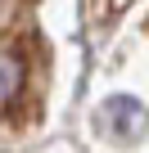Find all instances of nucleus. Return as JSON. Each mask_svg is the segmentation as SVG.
I'll use <instances>...</instances> for the list:
<instances>
[{
	"instance_id": "2",
	"label": "nucleus",
	"mask_w": 149,
	"mask_h": 153,
	"mask_svg": "<svg viewBox=\"0 0 149 153\" xmlns=\"http://www.w3.org/2000/svg\"><path fill=\"white\" fill-rule=\"evenodd\" d=\"M23 81H27V72L18 68V59H0V108H9L23 95Z\"/></svg>"
},
{
	"instance_id": "3",
	"label": "nucleus",
	"mask_w": 149,
	"mask_h": 153,
	"mask_svg": "<svg viewBox=\"0 0 149 153\" xmlns=\"http://www.w3.org/2000/svg\"><path fill=\"white\" fill-rule=\"evenodd\" d=\"M127 5H136V0H104V14H122Z\"/></svg>"
},
{
	"instance_id": "1",
	"label": "nucleus",
	"mask_w": 149,
	"mask_h": 153,
	"mask_svg": "<svg viewBox=\"0 0 149 153\" xmlns=\"http://www.w3.org/2000/svg\"><path fill=\"white\" fill-rule=\"evenodd\" d=\"M104 122H109L113 140H122V144H131V140H140V135L149 131V113H145L136 99H127V95L109 99V108H104Z\"/></svg>"
}]
</instances>
